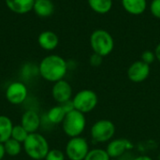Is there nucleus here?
<instances>
[{"label":"nucleus","instance_id":"8","mask_svg":"<svg viewBox=\"0 0 160 160\" xmlns=\"http://www.w3.org/2000/svg\"><path fill=\"white\" fill-rule=\"evenodd\" d=\"M27 87L22 82H13L6 89V98L13 105L22 104L27 98Z\"/></svg>","mask_w":160,"mask_h":160},{"label":"nucleus","instance_id":"26","mask_svg":"<svg viewBox=\"0 0 160 160\" xmlns=\"http://www.w3.org/2000/svg\"><path fill=\"white\" fill-rule=\"evenodd\" d=\"M102 60H103V57L98 53H93L91 56H90V59H89V63L92 67H99L101 64H102Z\"/></svg>","mask_w":160,"mask_h":160},{"label":"nucleus","instance_id":"32","mask_svg":"<svg viewBox=\"0 0 160 160\" xmlns=\"http://www.w3.org/2000/svg\"><path fill=\"white\" fill-rule=\"evenodd\" d=\"M158 160H160V155H159V156H158Z\"/></svg>","mask_w":160,"mask_h":160},{"label":"nucleus","instance_id":"12","mask_svg":"<svg viewBox=\"0 0 160 160\" xmlns=\"http://www.w3.org/2000/svg\"><path fill=\"white\" fill-rule=\"evenodd\" d=\"M40 124H41L40 117L38 113L34 110H28L24 112L23 114L22 115L21 125L29 134L38 132Z\"/></svg>","mask_w":160,"mask_h":160},{"label":"nucleus","instance_id":"23","mask_svg":"<svg viewBox=\"0 0 160 160\" xmlns=\"http://www.w3.org/2000/svg\"><path fill=\"white\" fill-rule=\"evenodd\" d=\"M66 154L59 149H52L48 152L44 160H65Z\"/></svg>","mask_w":160,"mask_h":160},{"label":"nucleus","instance_id":"30","mask_svg":"<svg viewBox=\"0 0 160 160\" xmlns=\"http://www.w3.org/2000/svg\"><path fill=\"white\" fill-rule=\"evenodd\" d=\"M5 155H6V151H5L4 143H1L0 142V160H3Z\"/></svg>","mask_w":160,"mask_h":160},{"label":"nucleus","instance_id":"3","mask_svg":"<svg viewBox=\"0 0 160 160\" xmlns=\"http://www.w3.org/2000/svg\"><path fill=\"white\" fill-rule=\"evenodd\" d=\"M86 128L85 114L73 110L68 112L62 122V128L64 133L69 138L81 136Z\"/></svg>","mask_w":160,"mask_h":160},{"label":"nucleus","instance_id":"2","mask_svg":"<svg viewBox=\"0 0 160 160\" xmlns=\"http://www.w3.org/2000/svg\"><path fill=\"white\" fill-rule=\"evenodd\" d=\"M22 147L25 154L33 160H44L50 151L48 141L38 132L29 134L22 143Z\"/></svg>","mask_w":160,"mask_h":160},{"label":"nucleus","instance_id":"15","mask_svg":"<svg viewBox=\"0 0 160 160\" xmlns=\"http://www.w3.org/2000/svg\"><path fill=\"white\" fill-rule=\"evenodd\" d=\"M33 11L41 18H47L53 14L54 5L52 0H35Z\"/></svg>","mask_w":160,"mask_h":160},{"label":"nucleus","instance_id":"18","mask_svg":"<svg viewBox=\"0 0 160 160\" xmlns=\"http://www.w3.org/2000/svg\"><path fill=\"white\" fill-rule=\"evenodd\" d=\"M66 114H67V112H65L63 107L60 104H58L56 106H53L52 108H51L48 111L47 118L51 124L59 125V124H62Z\"/></svg>","mask_w":160,"mask_h":160},{"label":"nucleus","instance_id":"16","mask_svg":"<svg viewBox=\"0 0 160 160\" xmlns=\"http://www.w3.org/2000/svg\"><path fill=\"white\" fill-rule=\"evenodd\" d=\"M124 9L131 15H141L142 14L146 8V0H121Z\"/></svg>","mask_w":160,"mask_h":160},{"label":"nucleus","instance_id":"6","mask_svg":"<svg viewBox=\"0 0 160 160\" xmlns=\"http://www.w3.org/2000/svg\"><path fill=\"white\" fill-rule=\"evenodd\" d=\"M72 102L75 110L85 114L96 109L98 103V97L95 91L91 89H83L75 94Z\"/></svg>","mask_w":160,"mask_h":160},{"label":"nucleus","instance_id":"11","mask_svg":"<svg viewBox=\"0 0 160 160\" xmlns=\"http://www.w3.org/2000/svg\"><path fill=\"white\" fill-rule=\"evenodd\" d=\"M72 87L66 80H60L53 83L52 88V96L58 104H63L72 99Z\"/></svg>","mask_w":160,"mask_h":160},{"label":"nucleus","instance_id":"31","mask_svg":"<svg viewBox=\"0 0 160 160\" xmlns=\"http://www.w3.org/2000/svg\"><path fill=\"white\" fill-rule=\"evenodd\" d=\"M111 160H121L120 158H111Z\"/></svg>","mask_w":160,"mask_h":160},{"label":"nucleus","instance_id":"17","mask_svg":"<svg viewBox=\"0 0 160 160\" xmlns=\"http://www.w3.org/2000/svg\"><path fill=\"white\" fill-rule=\"evenodd\" d=\"M13 124L6 115H0V142L4 143L11 138Z\"/></svg>","mask_w":160,"mask_h":160},{"label":"nucleus","instance_id":"27","mask_svg":"<svg viewBox=\"0 0 160 160\" xmlns=\"http://www.w3.org/2000/svg\"><path fill=\"white\" fill-rule=\"evenodd\" d=\"M62 107H63V109L65 110V112L68 113V112H71V111H73V110H75L74 109V105H73V102H72V99L71 100H68V101H67V102H65V103H63V104H60Z\"/></svg>","mask_w":160,"mask_h":160},{"label":"nucleus","instance_id":"24","mask_svg":"<svg viewBox=\"0 0 160 160\" xmlns=\"http://www.w3.org/2000/svg\"><path fill=\"white\" fill-rule=\"evenodd\" d=\"M141 60L144 63H146L147 65H151L153 64L157 58H156V54H155V52L153 51H150V50H147V51H144L142 53V57H141Z\"/></svg>","mask_w":160,"mask_h":160},{"label":"nucleus","instance_id":"9","mask_svg":"<svg viewBox=\"0 0 160 160\" xmlns=\"http://www.w3.org/2000/svg\"><path fill=\"white\" fill-rule=\"evenodd\" d=\"M151 72L150 66L142 60L133 62L128 68V78L135 83H140L148 79Z\"/></svg>","mask_w":160,"mask_h":160},{"label":"nucleus","instance_id":"5","mask_svg":"<svg viewBox=\"0 0 160 160\" xmlns=\"http://www.w3.org/2000/svg\"><path fill=\"white\" fill-rule=\"evenodd\" d=\"M116 128L113 122L108 119L96 121L90 129V136L96 143H108L115 135Z\"/></svg>","mask_w":160,"mask_h":160},{"label":"nucleus","instance_id":"1","mask_svg":"<svg viewBox=\"0 0 160 160\" xmlns=\"http://www.w3.org/2000/svg\"><path fill=\"white\" fill-rule=\"evenodd\" d=\"M38 69L42 79L54 83L65 78L68 69V65L62 56L50 54L40 61Z\"/></svg>","mask_w":160,"mask_h":160},{"label":"nucleus","instance_id":"25","mask_svg":"<svg viewBox=\"0 0 160 160\" xmlns=\"http://www.w3.org/2000/svg\"><path fill=\"white\" fill-rule=\"evenodd\" d=\"M150 11L156 18L160 19V0H153L150 4Z\"/></svg>","mask_w":160,"mask_h":160},{"label":"nucleus","instance_id":"22","mask_svg":"<svg viewBox=\"0 0 160 160\" xmlns=\"http://www.w3.org/2000/svg\"><path fill=\"white\" fill-rule=\"evenodd\" d=\"M29 133L22 127V125H17V126H13L12 131H11V139L23 143L24 141L26 140V138L28 137Z\"/></svg>","mask_w":160,"mask_h":160},{"label":"nucleus","instance_id":"14","mask_svg":"<svg viewBox=\"0 0 160 160\" xmlns=\"http://www.w3.org/2000/svg\"><path fill=\"white\" fill-rule=\"evenodd\" d=\"M9 10L16 14H26L33 10L35 0H5Z\"/></svg>","mask_w":160,"mask_h":160},{"label":"nucleus","instance_id":"7","mask_svg":"<svg viewBox=\"0 0 160 160\" xmlns=\"http://www.w3.org/2000/svg\"><path fill=\"white\" fill-rule=\"evenodd\" d=\"M90 148L87 140L82 136L70 138L67 142L65 154L69 160H84Z\"/></svg>","mask_w":160,"mask_h":160},{"label":"nucleus","instance_id":"29","mask_svg":"<svg viewBox=\"0 0 160 160\" xmlns=\"http://www.w3.org/2000/svg\"><path fill=\"white\" fill-rule=\"evenodd\" d=\"M132 160H154L151 157L149 156H145V155H142V156H139V157H136L134 158Z\"/></svg>","mask_w":160,"mask_h":160},{"label":"nucleus","instance_id":"10","mask_svg":"<svg viewBox=\"0 0 160 160\" xmlns=\"http://www.w3.org/2000/svg\"><path fill=\"white\" fill-rule=\"evenodd\" d=\"M133 148V144L128 139H112L107 143L106 151L111 158H120L128 150Z\"/></svg>","mask_w":160,"mask_h":160},{"label":"nucleus","instance_id":"4","mask_svg":"<svg viewBox=\"0 0 160 160\" xmlns=\"http://www.w3.org/2000/svg\"><path fill=\"white\" fill-rule=\"evenodd\" d=\"M90 46L95 53L105 57L114 49L112 36L104 29H97L90 36Z\"/></svg>","mask_w":160,"mask_h":160},{"label":"nucleus","instance_id":"13","mask_svg":"<svg viewBox=\"0 0 160 160\" xmlns=\"http://www.w3.org/2000/svg\"><path fill=\"white\" fill-rule=\"evenodd\" d=\"M38 43L45 51H53L59 44V38L54 32L46 30L38 35Z\"/></svg>","mask_w":160,"mask_h":160},{"label":"nucleus","instance_id":"20","mask_svg":"<svg viewBox=\"0 0 160 160\" xmlns=\"http://www.w3.org/2000/svg\"><path fill=\"white\" fill-rule=\"evenodd\" d=\"M4 147H5L6 154L9 157L19 156L22 152V143L11 139V138L9 140H8L6 142H4Z\"/></svg>","mask_w":160,"mask_h":160},{"label":"nucleus","instance_id":"21","mask_svg":"<svg viewBox=\"0 0 160 160\" xmlns=\"http://www.w3.org/2000/svg\"><path fill=\"white\" fill-rule=\"evenodd\" d=\"M84 160H111L106 149L103 148H93L90 149Z\"/></svg>","mask_w":160,"mask_h":160},{"label":"nucleus","instance_id":"28","mask_svg":"<svg viewBox=\"0 0 160 160\" xmlns=\"http://www.w3.org/2000/svg\"><path fill=\"white\" fill-rule=\"evenodd\" d=\"M155 54H156L157 60L160 63V42L157 45V47H156V49H155Z\"/></svg>","mask_w":160,"mask_h":160},{"label":"nucleus","instance_id":"19","mask_svg":"<svg viewBox=\"0 0 160 160\" xmlns=\"http://www.w3.org/2000/svg\"><path fill=\"white\" fill-rule=\"evenodd\" d=\"M90 8L98 14H106L112 8V0H87Z\"/></svg>","mask_w":160,"mask_h":160}]
</instances>
